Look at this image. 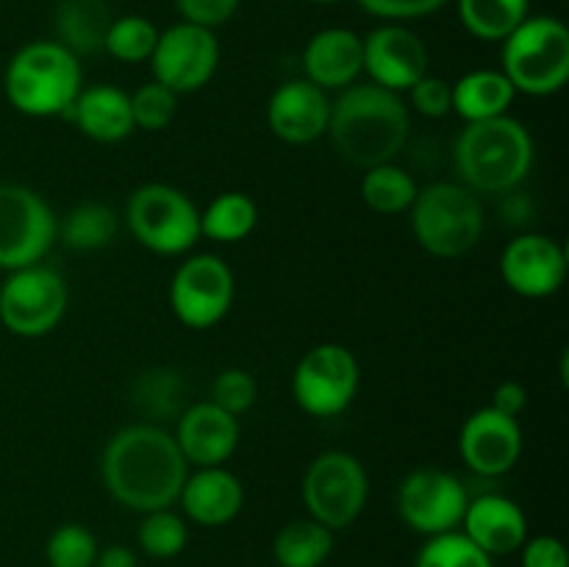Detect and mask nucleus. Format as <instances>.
<instances>
[{
    "instance_id": "9",
    "label": "nucleus",
    "mask_w": 569,
    "mask_h": 567,
    "mask_svg": "<svg viewBox=\"0 0 569 567\" xmlns=\"http://www.w3.org/2000/svg\"><path fill=\"white\" fill-rule=\"evenodd\" d=\"M70 289L64 276L48 265L11 270L0 284V322L22 339L48 337L64 320Z\"/></svg>"
},
{
    "instance_id": "21",
    "label": "nucleus",
    "mask_w": 569,
    "mask_h": 567,
    "mask_svg": "<svg viewBox=\"0 0 569 567\" xmlns=\"http://www.w3.org/2000/svg\"><path fill=\"white\" fill-rule=\"evenodd\" d=\"M303 78L322 92H342L365 72L361 37L350 28H322L303 48Z\"/></svg>"
},
{
    "instance_id": "30",
    "label": "nucleus",
    "mask_w": 569,
    "mask_h": 567,
    "mask_svg": "<svg viewBox=\"0 0 569 567\" xmlns=\"http://www.w3.org/2000/svg\"><path fill=\"white\" fill-rule=\"evenodd\" d=\"M531 11V0H459V20L481 42H503Z\"/></svg>"
},
{
    "instance_id": "18",
    "label": "nucleus",
    "mask_w": 569,
    "mask_h": 567,
    "mask_svg": "<svg viewBox=\"0 0 569 567\" xmlns=\"http://www.w3.org/2000/svg\"><path fill=\"white\" fill-rule=\"evenodd\" d=\"M331 98L306 78H289L267 100V128L287 145H311L328 133Z\"/></svg>"
},
{
    "instance_id": "14",
    "label": "nucleus",
    "mask_w": 569,
    "mask_h": 567,
    "mask_svg": "<svg viewBox=\"0 0 569 567\" xmlns=\"http://www.w3.org/2000/svg\"><path fill=\"white\" fill-rule=\"evenodd\" d=\"M217 67H220V42L214 31L183 20L159 31L150 56V70L153 81L176 92L178 98L200 92L214 78Z\"/></svg>"
},
{
    "instance_id": "41",
    "label": "nucleus",
    "mask_w": 569,
    "mask_h": 567,
    "mask_svg": "<svg viewBox=\"0 0 569 567\" xmlns=\"http://www.w3.org/2000/svg\"><path fill=\"white\" fill-rule=\"evenodd\" d=\"M522 567H569L567 548L561 539L548 537H533L522 543Z\"/></svg>"
},
{
    "instance_id": "24",
    "label": "nucleus",
    "mask_w": 569,
    "mask_h": 567,
    "mask_svg": "<svg viewBox=\"0 0 569 567\" xmlns=\"http://www.w3.org/2000/svg\"><path fill=\"white\" fill-rule=\"evenodd\" d=\"M517 92L500 70H470L450 83V111L465 122H483L509 115Z\"/></svg>"
},
{
    "instance_id": "7",
    "label": "nucleus",
    "mask_w": 569,
    "mask_h": 567,
    "mask_svg": "<svg viewBox=\"0 0 569 567\" xmlns=\"http://www.w3.org/2000/svg\"><path fill=\"white\" fill-rule=\"evenodd\" d=\"M126 226L156 256H187L200 242V209L183 189L142 183L126 203Z\"/></svg>"
},
{
    "instance_id": "37",
    "label": "nucleus",
    "mask_w": 569,
    "mask_h": 567,
    "mask_svg": "<svg viewBox=\"0 0 569 567\" xmlns=\"http://www.w3.org/2000/svg\"><path fill=\"white\" fill-rule=\"evenodd\" d=\"M211 404L220 406L228 415L239 417L248 409H253V404L259 400V384L242 367H228L220 376L211 381Z\"/></svg>"
},
{
    "instance_id": "12",
    "label": "nucleus",
    "mask_w": 569,
    "mask_h": 567,
    "mask_svg": "<svg viewBox=\"0 0 569 567\" xmlns=\"http://www.w3.org/2000/svg\"><path fill=\"white\" fill-rule=\"evenodd\" d=\"M170 309L181 326L209 331L220 326L237 298V278L217 253H192L178 265L170 281Z\"/></svg>"
},
{
    "instance_id": "36",
    "label": "nucleus",
    "mask_w": 569,
    "mask_h": 567,
    "mask_svg": "<svg viewBox=\"0 0 569 567\" xmlns=\"http://www.w3.org/2000/svg\"><path fill=\"white\" fill-rule=\"evenodd\" d=\"M131 115L133 128L139 131H164L178 115V94L161 87L159 81L142 83L137 92H131Z\"/></svg>"
},
{
    "instance_id": "27",
    "label": "nucleus",
    "mask_w": 569,
    "mask_h": 567,
    "mask_svg": "<svg viewBox=\"0 0 569 567\" xmlns=\"http://www.w3.org/2000/svg\"><path fill=\"white\" fill-rule=\"evenodd\" d=\"M256 226H259V206L250 195L237 192V189L220 192L200 211V237L211 242L237 245L248 239Z\"/></svg>"
},
{
    "instance_id": "5",
    "label": "nucleus",
    "mask_w": 569,
    "mask_h": 567,
    "mask_svg": "<svg viewBox=\"0 0 569 567\" xmlns=\"http://www.w3.org/2000/svg\"><path fill=\"white\" fill-rule=\"evenodd\" d=\"M409 222L426 253L437 259H461L481 242L487 215L481 195L459 181H437L417 192Z\"/></svg>"
},
{
    "instance_id": "3",
    "label": "nucleus",
    "mask_w": 569,
    "mask_h": 567,
    "mask_svg": "<svg viewBox=\"0 0 569 567\" xmlns=\"http://www.w3.org/2000/svg\"><path fill=\"white\" fill-rule=\"evenodd\" d=\"M533 137L511 115L465 122L453 142L459 183L476 195H509L531 176Z\"/></svg>"
},
{
    "instance_id": "44",
    "label": "nucleus",
    "mask_w": 569,
    "mask_h": 567,
    "mask_svg": "<svg viewBox=\"0 0 569 567\" xmlns=\"http://www.w3.org/2000/svg\"><path fill=\"white\" fill-rule=\"evenodd\" d=\"M306 3H317V6H331V3H339V0H306Z\"/></svg>"
},
{
    "instance_id": "33",
    "label": "nucleus",
    "mask_w": 569,
    "mask_h": 567,
    "mask_svg": "<svg viewBox=\"0 0 569 567\" xmlns=\"http://www.w3.org/2000/svg\"><path fill=\"white\" fill-rule=\"evenodd\" d=\"M139 548L153 559H172L181 554L189 543V528L181 515L172 509L144 511L142 523L137 528Z\"/></svg>"
},
{
    "instance_id": "23",
    "label": "nucleus",
    "mask_w": 569,
    "mask_h": 567,
    "mask_svg": "<svg viewBox=\"0 0 569 567\" xmlns=\"http://www.w3.org/2000/svg\"><path fill=\"white\" fill-rule=\"evenodd\" d=\"M67 117L76 122L83 137L100 145H117L137 131L131 115V94L114 83L83 87Z\"/></svg>"
},
{
    "instance_id": "42",
    "label": "nucleus",
    "mask_w": 569,
    "mask_h": 567,
    "mask_svg": "<svg viewBox=\"0 0 569 567\" xmlns=\"http://www.w3.org/2000/svg\"><path fill=\"white\" fill-rule=\"evenodd\" d=\"M492 409H498L500 415H509L520 420V415L528 406V389L520 381H500L492 392Z\"/></svg>"
},
{
    "instance_id": "2",
    "label": "nucleus",
    "mask_w": 569,
    "mask_h": 567,
    "mask_svg": "<svg viewBox=\"0 0 569 567\" xmlns=\"http://www.w3.org/2000/svg\"><path fill=\"white\" fill-rule=\"evenodd\" d=\"M409 133L411 109L403 94L356 81L331 100L328 137L339 159L359 170L395 161L409 142Z\"/></svg>"
},
{
    "instance_id": "28",
    "label": "nucleus",
    "mask_w": 569,
    "mask_h": 567,
    "mask_svg": "<svg viewBox=\"0 0 569 567\" xmlns=\"http://www.w3.org/2000/svg\"><path fill=\"white\" fill-rule=\"evenodd\" d=\"M333 550V531L303 517L292 520L272 539V559L281 567H320Z\"/></svg>"
},
{
    "instance_id": "8",
    "label": "nucleus",
    "mask_w": 569,
    "mask_h": 567,
    "mask_svg": "<svg viewBox=\"0 0 569 567\" xmlns=\"http://www.w3.org/2000/svg\"><path fill=\"white\" fill-rule=\"evenodd\" d=\"M303 506L311 520L331 531L353 526L370 498V476L359 456L348 450H322L309 461L300 484Z\"/></svg>"
},
{
    "instance_id": "19",
    "label": "nucleus",
    "mask_w": 569,
    "mask_h": 567,
    "mask_svg": "<svg viewBox=\"0 0 569 567\" xmlns=\"http://www.w3.org/2000/svg\"><path fill=\"white\" fill-rule=\"evenodd\" d=\"M239 417L211 400H200L178 415L176 445L189 467H220L239 448Z\"/></svg>"
},
{
    "instance_id": "11",
    "label": "nucleus",
    "mask_w": 569,
    "mask_h": 567,
    "mask_svg": "<svg viewBox=\"0 0 569 567\" xmlns=\"http://www.w3.org/2000/svg\"><path fill=\"white\" fill-rule=\"evenodd\" d=\"M59 237V217L37 189L0 181V270L39 265Z\"/></svg>"
},
{
    "instance_id": "4",
    "label": "nucleus",
    "mask_w": 569,
    "mask_h": 567,
    "mask_svg": "<svg viewBox=\"0 0 569 567\" xmlns=\"http://www.w3.org/2000/svg\"><path fill=\"white\" fill-rule=\"evenodd\" d=\"M81 89V59L56 39L22 44L3 72V92L11 109L33 120L67 117Z\"/></svg>"
},
{
    "instance_id": "43",
    "label": "nucleus",
    "mask_w": 569,
    "mask_h": 567,
    "mask_svg": "<svg viewBox=\"0 0 569 567\" xmlns=\"http://www.w3.org/2000/svg\"><path fill=\"white\" fill-rule=\"evenodd\" d=\"M94 567H137V556L126 545H109V548L98 550Z\"/></svg>"
},
{
    "instance_id": "38",
    "label": "nucleus",
    "mask_w": 569,
    "mask_h": 567,
    "mask_svg": "<svg viewBox=\"0 0 569 567\" xmlns=\"http://www.w3.org/2000/svg\"><path fill=\"white\" fill-rule=\"evenodd\" d=\"M406 94H409V109H415L420 117L442 120L445 115H450V81L445 78L426 72Z\"/></svg>"
},
{
    "instance_id": "15",
    "label": "nucleus",
    "mask_w": 569,
    "mask_h": 567,
    "mask_svg": "<svg viewBox=\"0 0 569 567\" xmlns=\"http://www.w3.org/2000/svg\"><path fill=\"white\" fill-rule=\"evenodd\" d=\"M500 276L520 298H550L567 281V250L548 233L522 231L500 253Z\"/></svg>"
},
{
    "instance_id": "29",
    "label": "nucleus",
    "mask_w": 569,
    "mask_h": 567,
    "mask_svg": "<svg viewBox=\"0 0 569 567\" xmlns=\"http://www.w3.org/2000/svg\"><path fill=\"white\" fill-rule=\"evenodd\" d=\"M417 192V181L411 178V172H406L403 167L398 165H378L365 170L359 183V195L365 200V206L376 215L392 217V215H403V211L411 209L415 203Z\"/></svg>"
},
{
    "instance_id": "20",
    "label": "nucleus",
    "mask_w": 569,
    "mask_h": 567,
    "mask_svg": "<svg viewBox=\"0 0 569 567\" xmlns=\"http://www.w3.org/2000/svg\"><path fill=\"white\" fill-rule=\"evenodd\" d=\"M461 534L476 543L483 554L509 556L528 539V517L520 504L500 493H483L467 500L461 517Z\"/></svg>"
},
{
    "instance_id": "35",
    "label": "nucleus",
    "mask_w": 569,
    "mask_h": 567,
    "mask_svg": "<svg viewBox=\"0 0 569 567\" xmlns=\"http://www.w3.org/2000/svg\"><path fill=\"white\" fill-rule=\"evenodd\" d=\"M98 550V539L81 523L59 526L48 537V545H44L48 567H94Z\"/></svg>"
},
{
    "instance_id": "22",
    "label": "nucleus",
    "mask_w": 569,
    "mask_h": 567,
    "mask_svg": "<svg viewBox=\"0 0 569 567\" xmlns=\"http://www.w3.org/2000/svg\"><path fill=\"white\" fill-rule=\"evenodd\" d=\"M183 517L203 528H220L237 520L244 506V487L226 465L194 467L178 495Z\"/></svg>"
},
{
    "instance_id": "34",
    "label": "nucleus",
    "mask_w": 569,
    "mask_h": 567,
    "mask_svg": "<svg viewBox=\"0 0 569 567\" xmlns=\"http://www.w3.org/2000/svg\"><path fill=\"white\" fill-rule=\"evenodd\" d=\"M415 567H495V561L456 528V531L426 537L422 548L417 550Z\"/></svg>"
},
{
    "instance_id": "17",
    "label": "nucleus",
    "mask_w": 569,
    "mask_h": 567,
    "mask_svg": "<svg viewBox=\"0 0 569 567\" xmlns=\"http://www.w3.org/2000/svg\"><path fill=\"white\" fill-rule=\"evenodd\" d=\"M522 428L517 417L500 415L492 406L472 411L459 431V454L481 478H500L517 467L522 456Z\"/></svg>"
},
{
    "instance_id": "6",
    "label": "nucleus",
    "mask_w": 569,
    "mask_h": 567,
    "mask_svg": "<svg viewBox=\"0 0 569 567\" xmlns=\"http://www.w3.org/2000/svg\"><path fill=\"white\" fill-rule=\"evenodd\" d=\"M500 48V72L517 94L550 98L569 81V28L559 17L528 14Z\"/></svg>"
},
{
    "instance_id": "26",
    "label": "nucleus",
    "mask_w": 569,
    "mask_h": 567,
    "mask_svg": "<svg viewBox=\"0 0 569 567\" xmlns=\"http://www.w3.org/2000/svg\"><path fill=\"white\" fill-rule=\"evenodd\" d=\"M120 231V217L111 206L98 203V200H87L67 211L59 220V237L61 245L76 253H94V250L109 248Z\"/></svg>"
},
{
    "instance_id": "1",
    "label": "nucleus",
    "mask_w": 569,
    "mask_h": 567,
    "mask_svg": "<svg viewBox=\"0 0 569 567\" xmlns=\"http://www.w3.org/2000/svg\"><path fill=\"white\" fill-rule=\"evenodd\" d=\"M189 476L176 437L156 422H133L111 434L100 454V478L111 498L126 509L156 511L178 504Z\"/></svg>"
},
{
    "instance_id": "39",
    "label": "nucleus",
    "mask_w": 569,
    "mask_h": 567,
    "mask_svg": "<svg viewBox=\"0 0 569 567\" xmlns=\"http://www.w3.org/2000/svg\"><path fill=\"white\" fill-rule=\"evenodd\" d=\"M367 14L383 22H409L445 9L450 0H356Z\"/></svg>"
},
{
    "instance_id": "40",
    "label": "nucleus",
    "mask_w": 569,
    "mask_h": 567,
    "mask_svg": "<svg viewBox=\"0 0 569 567\" xmlns=\"http://www.w3.org/2000/svg\"><path fill=\"white\" fill-rule=\"evenodd\" d=\"M239 3L242 0H176V9L183 22L214 31V28L226 26L237 14Z\"/></svg>"
},
{
    "instance_id": "31",
    "label": "nucleus",
    "mask_w": 569,
    "mask_h": 567,
    "mask_svg": "<svg viewBox=\"0 0 569 567\" xmlns=\"http://www.w3.org/2000/svg\"><path fill=\"white\" fill-rule=\"evenodd\" d=\"M133 406L139 415L148 420H167V417L181 415V400H183V378L178 370L170 367H153L139 376L133 384Z\"/></svg>"
},
{
    "instance_id": "25",
    "label": "nucleus",
    "mask_w": 569,
    "mask_h": 567,
    "mask_svg": "<svg viewBox=\"0 0 569 567\" xmlns=\"http://www.w3.org/2000/svg\"><path fill=\"white\" fill-rule=\"evenodd\" d=\"M111 20L114 17L106 0H59L53 11V39L78 59L94 56L103 50Z\"/></svg>"
},
{
    "instance_id": "13",
    "label": "nucleus",
    "mask_w": 569,
    "mask_h": 567,
    "mask_svg": "<svg viewBox=\"0 0 569 567\" xmlns=\"http://www.w3.org/2000/svg\"><path fill=\"white\" fill-rule=\"evenodd\" d=\"M467 500H470V493L459 481V476L439 467H417L406 472L395 495L403 526L422 537L456 531L465 517Z\"/></svg>"
},
{
    "instance_id": "32",
    "label": "nucleus",
    "mask_w": 569,
    "mask_h": 567,
    "mask_svg": "<svg viewBox=\"0 0 569 567\" xmlns=\"http://www.w3.org/2000/svg\"><path fill=\"white\" fill-rule=\"evenodd\" d=\"M156 39H159V28L148 17H114L109 31H106L103 53L122 61V64H142V61H150V56H153Z\"/></svg>"
},
{
    "instance_id": "16",
    "label": "nucleus",
    "mask_w": 569,
    "mask_h": 567,
    "mask_svg": "<svg viewBox=\"0 0 569 567\" xmlns=\"http://www.w3.org/2000/svg\"><path fill=\"white\" fill-rule=\"evenodd\" d=\"M365 76L389 92H409L428 72V48L403 22H383L361 37Z\"/></svg>"
},
{
    "instance_id": "10",
    "label": "nucleus",
    "mask_w": 569,
    "mask_h": 567,
    "mask_svg": "<svg viewBox=\"0 0 569 567\" xmlns=\"http://www.w3.org/2000/svg\"><path fill=\"white\" fill-rule=\"evenodd\" d=\"M361 370L342 342H320L306 350L292 370V398L309 417L328 420L350 409L359 395Z\"/></svg>"
}]
</instances>
